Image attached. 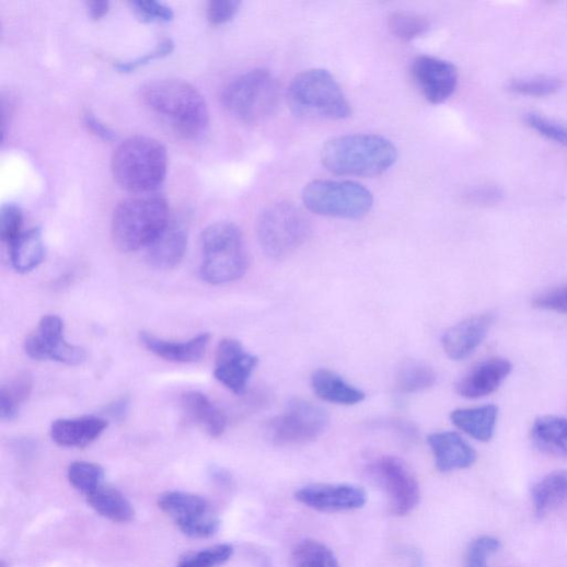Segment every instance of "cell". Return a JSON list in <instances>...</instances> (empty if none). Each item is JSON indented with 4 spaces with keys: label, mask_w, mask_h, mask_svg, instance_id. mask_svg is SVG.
Here are the masks:
<instances>
[{
    "label": "cell",
    "mask_w": 567,
    "mask_h": 567,
    "mask_svg": "<svg viewBox=\"0 0 567 567\" xmlns=\"http://www.w3.org/2000/svg\"><path fill=\"white\" fill-rule=\"evenodd\" d=\"M13 267L21 274L36 269L46 257V246L39 228L26 232L10 245Z\"/></svg>",
    "instance_id": "83f0119b"
},
{
    "label": "cell",
    "mask_w": 567,
    "mask_h": 567,
    "mask_svg": "<svg viewBox=\"0 0 567 567\" xmlns=\"http://www.w3.org/2000/svg\"><path fill=\"white\" fill-rule=\"evenodd\" d=\"M488 314L472 316L454 325L442 337L444 352L452 360H463L474 354L493 325Z\"/></svg>",
    "instance_id": "ac0fdd59"
},
{
    "label": "cell",
    "mask_w": 567,
    "mask_h": 567,
    "mask_svg": "<svg viewBox=\"0 0 567 567\" xmlns=\"http://www.w3.org/2000/svg\"><path fill=\"white\" fill-rule=\"evenodd\" d=\"M562 86L557 77L537 74L514 78L509 81L508 89L523 97L542 99L552 96Z\"/></svg>",
    "instance_id": "836d02e7"
},
{
    "label": "cell",
    "mask_w": 567,
    "mask_h": 567,
    "mask_svg": "<svg viewBox=\"0 0 567 567\" xmlns=\"http://www.w3.org/2000/svg\"><path fill=\"white\" fill-rule=\"evenodd\" d=\"M86 7L89 16L93 21L103 20L111 10V4L108 2H89Z\"/></svg>",
    "instance_id": "7dc6e473"
},
{
    "label": "cell",
    "mask_w": 567,
    "mask_h": 567,
    "mask_svg": "<svg viewBox=\"0 0 567 567\" xmlns=\"http://www.w3.org/2000/svg\"><path fill=\"white\" fill-rule=\"evenodd\" d=\"M297 500L319 512H347L361 509L367 502L363 489L352 485H311L296 494Z\"/></svg>",
    "instance_id": "2e32d148"
},
{
    "label": "cell",
    "mask_w": 567,
    "mask_h": 567,
    "mask_svg": "<svg viewBox=\"0 0 567 567\" xmlns=\"http://www.w3.org/2000/svg\"><path fill=\"white\" fill-rule=\"evenodd\" d=\"M158 506L188 537H211L220 529V520L211 513L208 501L198 495L169 491L159 497Z\"/></svg>",
    "instance_id": "7c38bea8"
},
{
    "label": "cell",
    "mask_w": 567,
    "mask_h": 567,
    "mask_svg": "<svg viewBox=\"0 0 567 567\" xmlns=\"http://www.w3.org/2000/svg\"><path fill=\"white\" fill-rule=\"evenodd\" d=\"M312 389L315 395L324 402L354 406L364 401L362 391L347 383L343 377L328 369H317L312 374Z\"/></svg>",
    "instance_id": "cb8c5ba5"
},
{
    "label": "cell",
    "mask_w": 567,
    "mask_h": 567,
    "mask_svg": "<svg viewBox=\"0 0 567 567\" xmlns=\"http://www.w3.org/2000/svg\"><path fill=\"white\" fill-rule=\"evenodd\" d=\"M436 466L440 472L470 467L477 460V452L459 433L436 432L428 437Z\"/></svg>",
    "instance_id": "d6986e66"
},
{
    "label": "cell",
    "mask_w": 567,
    "mask_h": 567,
    "mask_svg": "<svg viewBox=\"0 0 567 567\" xmlns=\"http://www.w3.org/2000/svg\"><path fill=\"white\" fill-rule=\"evenodd\" d=\"M33 390V380L28 373L19 374L13 382L0 391V418L13 420L21 406L28 400Z\"/></svg>",
    "instance_id": "4dcf8cb0"
},
{
    "label": "cell",
    "mask_w": 567,
    "mask_h": 567,
    "mask_svg": "<svg viewBox=\"0 0 567 567\" xmlns=\"http://www.w3.org/2000/svg\"><path fill=\"white\" fill-rule=\"evenodd\" d=\"M130 5L136 16L144 23H169L174 18L173 11L162 3L138 0Z\"/></svg>",
    "instance_id": "ab89813d"
},
{
    "label": "cell",
    "mask_w": 567,
    "mask_h": 567,
    "mask_svg": "<svg viewBox=\"0 0 567 567\" xmlns=\"http://www.w3.org/2000/svg\"><path fill=\"white\" fill-rule=\"evenodd\" d=\"M524 123L540 136L567 148V127L536 113L524 116Z\"/></svg>",
    "instance_id": "8d00e7d4"
},
{
    "label": "cell",
    "mask_w": 567,
    "mask_h": 567,
    "mask_svg": "<svg viewBox=\"0 0 567 567\" xmlns=\"http://www.w3.org/2000/svg\"><path fill=\"white\" fill-rule=\"evenodd\" d=\"M392 34L404 42H412L425 36L430 30V23L423 16L412 13H394L390 18Z\"/></svg>",
    "instance_id": "e575fe53"
},
{
    "label": "cell",
    "mask_w": 567,
    "mask_h": 567,
    "mask_svg": "<svg viewBox=\"0 0 567 567\" xmlns=\"http://www.w3.org/2000/svg\"><path fill=\"white\" fill-rule=\"evenodd\" d=\"M292 560L294 567H340L333 549L312 539L297 544L292 553Z\"/></svg>",
    "instance_id": "1f68e13d"
},
{
    "label": "cell",
    "mask_w": 567,
    "mask_h": 567,
    "mask_svg": "<svg viewBox=\"0 0 567 567\" xmlns=\"http://www.w3.org/2000/svg\"><path fill=\"white\" fill-rule=\"evenodd\" d=\"M210 334H201L187 342H171L158 338L149 333L140 334L141 344L153 355L178 363L200 361L208 349Z\"/></svg>",
    "instance_id": "44dd1931"
},
{
    "label": "cell",
    "mask_w": 567,
    "mask_h": 567,
    "mask_svg": "<svg viewBox=\"0 0 567 567\" xmlns=\"http://www.w3.org/2000/svg\"><path fill=\"white\" fill-rule=\"evenodd\" d=\"M187 247V231L177 221H170L165 230L148 246L149 264L162 270L172 269L183 259Z\"/></svg>",
    "instance_id": "7402d4cb"
},
{
    "label": "cell",
    "mask_w": 567,
    "mask_h": 567,
    "mask_svg": "<svg viewBox=\"0 0 567 567\" xmlns=\"http://www.w3.org/2000/svg\"><path fill=\"white\" fill-rule=\"evenodd\" d=\"M82 124L91 135L103 141L111 142L117 138L116 132L89 109L82 114Z\"/></svg>",
    "instance_id": "f6af8a7d"
},
{
    "label": "cell",
    "mask_w": 567,
    "mask_h": 567,
    "mask_svg": "<svg viewBox=\"0 0 567 567\" xmlns=\"http://www.w3.org/2000/svg\"><path fill=\"white\" fill-rule=\"evenodd\" d=\"M108 421L97 416L55 420L50 436L55 443L66 448H84L96 441L108 428Z\"/></svg>",
    "instance_id": "ffe728a7"
},
{
    "label": "cell",
    "mask_w": 567,
    "mask_h": 567,
    "mask_svg": "<svg viewBox=\"0 0 567 567\" xmlns=\"http://www.w3.org/2000/svg\"><path fill=\"white\" fill-rule=\"evenodd\" d=\"M65 325L60 317L42 319L34 334L25 342L27 355L36 360H53L68 366H80L86 359L85 350L65 339Z\"/></svg>",
    "instance_id": "4fadbf2b"
},
{
    "label": "cell",
    "mask_w": 567,
    "mask_h": 567,
    "mask_svg": "<svg viewBox=\"0 0 567 567\" xmlns=\"http://www.w3.org/2000/svg\"><path fill=\"white\" fill-rule=\"evenodd\" d=\"M280 88L276 77L266 69H254L230 81L222 90L221 103L236 120L258 124L277 109Z\"/></svg>",
    "instance_id": "52a82bcc"
},
{
    "label": "cell",
    "mask_w": 567,
    "mask_h": 567,
    "mask_svg": "<svg viewBox=\"0 0 567 567\" xmlns=\"http://www.w3.org/2000/svg\"><path fill=\"white\" fill-rule=\"evenodd\" d=\"M367 471L386 493L394 516H408L418 507L420 487L403 460L394 455L377 456L368 463Z\"/></svg>",
    "instance_id": "8fae6325"
},
{
    "label": "cell",
    "mask_w": 567,
    "mask_h": 567,
    "mask_svg": "<svg viewBox=\"0 0 567 567\" xmlns=\"http://www.w3.org/2000/svg\"><path fill=\"white\" fill-rule=\"evenodd\" d=\"M67 475L70 485L84 497L105 485V470L96 463L72 462Z\"/></svg>",
    "instance_id": "d6a6232c"
},
{
    "label": "cell",
    "mask_w": 567,
    "mask_h": 567,
    "mask_svg": "<svg viewBox=\"0 0 567 567\" xmlns=\"http://www.w3.org/2000/svg\"><path fill=\"white\" fill-rule=\"evenodd\" d=\"M112 171L124 190L136 196L153 194L166 176V149L153 138L130 137L116 148Z\"/></svg>",
    "instance_id": "3957f363"
},
{
    "label": "cell",
    "mask_w": 567,
    "mask_h": 567,
    "mask_svg": "<svg viewBox=\"0 0 567 567\" xmlns=\"http://www.w3.org/2000/svg\"><path fill=\"white\" fill-rule=\"evenodd\" d=\"M531 438L543 453L567 458V419L556 416L537 418L531 429Z\"/></svg>",
    "instance_id": "484cf974"
},
{
    "label": "cell",
    "mask_w": 567,
    "mask_h": 567,
    "mask_svg": "<svg viewBox=\"0 0 567 567\" xmlns=\"http://www.w3.org/2000/svg\"><path fill=\"white\" fill-rule=\"evenodd\" d=\"M512 370L511 362L501 357L482 361L471 368L456 383V393L467 400H479L494 394Z\"/></svg>",
    "instance_id": "e0dca14e"
},
{
    "label": "cell",
    "mask_w": 567,
    "mask_h": 567,
    "mask_svg": "<svg viewBox=\"0 0 567 567\" xmlns=\"http://www.w3.org/2000/svg\"><path fill=\"white\" fill-rule=\"evenodd\" d=\"M412 73L424 97L433 105L445 103L459 82V72L452 62L431 56L417 57Z\"/></svg>",
    "instance_id": "5bb4252c"
},
{
    "label": "cell",
    "mask_w": 567,
    "mask_h": 567,
    "mask_svg": "<svg viewBox=\"0 0 567 567\" xmlns=\"http://www.w3.org/2000/svg\"><path fill=\"white\" fill-rule=\"evenodd\" d=\"M202 262L200 274L211 286H224L243 277L248 256L243 234L231 222H218L201 236Z\"/></svg>",
    "instance_id": "8992f818"
},
{
    "label": "cell",
    "mask_w": 567,
    "mask_h": 567,
    "mask_svg": "<svg viewBox=\"0 0 567 567\" xmlns=\"http://www.w3.org/2000/svg\"><path fill=\"white\" fill-rule=\"evenodd\" d=\"M174 49V43L170 38L163 39L152 51L130 61H119L115 68L119 72L129 73L149 62L169 56Z\"/></svg>",
    "instance_id": "b9f144b4"
},
{
    "label": "cell",
    "mask_w": 567,
    "mask_h": 567,
    "mask_svg": "<svg viewBox=\"0 0 567 567\" xmlns=\"http://www.w3.org/2000/svg\"><path fill=\"white\" fill-rule=\"evenodd\" d=\"M130 401L128 397H123L109 405L107 408V415L116 420H124L129 413Z\"/></svg>",
    "instance_id": "bcb514c9"
},
{
    "label": "cell",
    "mask_w": 567,
    "mask_h": 567,
    "mask_svg": "<svg viewBox=\"0 0 567 567\" xmlns=\"http://www.w3.org/2000/svg\"><path fill=\"white\" fill-rule=\"evenodd\" d=\"M500 548V541L494 536H482L472 542L465 555V567H489L488 558Z\"/></svg>",
    "instance_id": "f35d334b"
},
{
    "label": "cell",
    "mask_w": 567,
    "mask_h": 567,
    "mask_svg": "<svg viewBox=\"0 0 567 567\" xmlns=\"http://www.w3.org/2000/svg\"><path fill=\"white\" fill-rule=\"evenodd\" d=\"M321 159L332 173L371 177L387 172L396 163L398 151L383 136L347 135L328 140Z\"/></svg>",
    "instance_id": "7a4b0ae2"
},
{
    "label": "cell",
    "mask_w": 567,
    "mask_h": 567,
    "mask_svg": "<svg viewBox=\"0 0 567 567\" xmlns=\"http://www.w3.org/2000/svg\"><path fill=\"white\" fill-rule=\"evenodd\" d=\"M146 106L178 136L195 139L209 127L210 114L202 93L180 79H160L142 89Z\"/></svg>",
    "instance_id": "6da1fadb"
},
{
    "label": "cell",
    "mask_w": 567,
    "mask_h": 567,
    "mask_svg": "<svg viewBox=\"0 0 567 567\" xmlns=\"http://www.w3.org/2000/svg\"><path fill=\"white\" fill-rule=\"evenodd\" d=\"M258 358L250 354L236 339H223L217 351L215 375L235 395H243Z\"/></svg>",
    "instance_id": "9a60e30c"
},
{
    "label": "cell",
    "mask_w": 567,
    "mask_h": 567,
    "mask_svg": "<svg viewBox=\"0 0 567 567\" xmlns=\"http://www.w3.org/2000/svg\"><path fill=\"white\" fill-rule=\"evenodd\" d=\"M240 8L239 0H212L208 4L207 16L212 25H223L233 20Z\"/></svg>",
    "instance_id": "7bdbcfd3"
},
{
    "label": "cell",
    "mask_w": 567,
    "mask_h": 567,
    "mask_svg": "<svg viewBox=\"0 0 567 567\" xmlns=\"http://www.w3.org/2000/svg\"><path fill=\"white\" fill-rule=\"evenodd\" d=\"M303 202L317 216L359 220L371 211L373 196L357 182L316 180L304 187Z\"/></svg>",
    "instance_id": "9c48e42d"
},
{
    "label": "cell",
    "mask_w": 567,
    "mask_h": 567,
    "mask_svg": "<svg viewBox=\"0 0 567 567\" xmlns=\"http://www.w3.org/2000/svg\"><path fill=\"white\" fill-rule=\"evenodd\" d=\"M210 477L217 485L222 487H229L232 483V477L229 472L219 466H212Z\"/></svg>",
    "instance_id": "c3c4849f"
},
{
    "label": "cell",
    "mask_w": 567,
    "mask_h": 567,
    "mask_svg": "<svg viewBox=\"0 0 567 567\" xmlns=\"http://www.w3.org/2000/svg\"><path fill=\"white\" fill-rule=\"evenodd\" d=\"M170 208L162 196H135L116 208L112 221L115 246L125 253L150 246L170 223Z\"/></svg>",
    "instance_id": "277c9868"
},
{
    "label": "cell",
    "mask_w": 567,
    "mask_h": 567,
    "mask_svg": "<svg viewBox=\"0 0 567 567\" xmlns=\"http://www.w3.org/2000/svg\"><path fill=\"white\" fill-rule=\"evenodd\" d=\"M183 412L188 419L213 437H221L228 427L225 414L200 392H187L181 398Z\"/></svg>",
    "instance_id": "603a6c76"
},
{
    "label": "cell",
    "mask_w": 567,
    "mask_h": 567,
    "mask_svg": "<svg viewBox=\"0 0 567 567\" xmlns=\"http://www.w3.org/2000/svg\"><path fill=\"white\" fill-rule=\"evenodd\" d=\"M23 221V211L18 205L8 204L2 207V213H0V238L9 246L22 235Z\"/></svg>",
    "instance_id": "74e56055"
},
{
    "label": "cell",
    "mask_w": 567,
    "mask_h": 567,
    "mask_svg": "<svg viewBox=\"0 0 567 567\" xmlns=\"http://www.w3.org/2000/svg\"><path fill=\"white\" fill-rule=\"evenodd\" d=\"M311 235V224L303 211L288 201L268 206L259 216L257 236L265 255L274 261L293 255Z\"/></svg>",
    "instance_id": "ba28073f"
},
{
    "label": "cell",
    "mask_w": 567,
    "mask_h": 567,
    "mask_svg": "<svg viewBox=\"0 0 567 567\" xmlns=\"http://www.w3.org/2000/svg\"><path fill=\"white\" fill-rule=\"evenodd\" d=\"M499 408L486 405L477 408L458 409L451 413L452 424L470 437L488 442L493 439L498 423Z\"/></svg>",
    "instance_id": "d4e9b609"
},
{
    "label": "cell",
    "mask_w": 567,
    "mask_h": 567,
    "mask_svg": "<svg viewBox=\"0 0 567 567\" xmlns=\"http://www.w3.org/2000/svg\"><path fill=\"white\" fill-rule=\"evenodd\" d=\"M537 516H544L567 501V470H558L541 479L532 489Z\"/></svg>",
    "instance_id": "f1b7e54d"
},
{
    "label": "cell",
    "mask_w": 567,
    "mask_h": 567,
    "mask_svg": "<svg viewBox=\"0 0 567 567\" xmlns=\"http://www.w3.org/2000/svg\"><path fill=\"white\" fill-rule=\"evenodd\" d=\"M470 204L476 206H490L499 204L504 197L502 192L496 185L485 184L471 187L464 195Z\"/></svg>",
    "instance_id": "ee69618b"
},
{
    "label": "cell",
    "mask_w": 567,
    "mask_h": 567,
    "mask_svg": "<svg viewBox=\"0 0 567 567\" xmlns=\"http://www.w3.org/2000/svg\"><path fill=\"white\" fill-rule=\"evenodd\" d=\"M327 413L308 401L294 398L284 412L267 424L270 441L278 447L308 444L319 439L327 429Z\"/></svg>",
    "instance_id": "30bf717a"
},
{
    "label": "cell",
    "mask_w": 567,
    "mask_h": 567,
    "mask_svg": "<svg viewBox=\"0 0 567 567\" xmlns=\"http://www.w3.org/2000/svg\"><path fill=\"white\" fill-rule=\"evenodd\" d=\"M533 308L567 315V284L534 298Z\"/></svg>",
    "instance_id": "60d3db41"
},
{
    "label": "cell",
    "mask_w": 567,
    "mask_h": 567,
    "mask_svg": "<svg viewBox=\"0 0 567 567\" xmlns=\"http://www.w3.org/2000/svg\"><path fill=\"white\" fill-rule=\"evenodd\" d=\"M85 499L92 510L115 523H128L135 519L136 512L132 505L116 488L103 485Z\"/></svg>",
    "instance_id": "4316f807"
},
{
    "label": "cell",
    "mask_w": 567,
    "mask_h": 567,
    "mask_svg": "<svg viewBox=\"0 0 567 567\" xmlns=\"http://www.w3.org/2000/svg\"><path fill=\"white\" fill-rule=\"evenodd\" d=\"M288 102L291 111L304 118L345 120L351 116V106L342 86L324 69L300 73L290 84Z\"/></svg>",
    "instance_id": "5b68a950"
},
{
    "label": "cell",
    "mask_w": 567,
    "mask_h": 567,
    "mask_svg": "<svg viewBox=\"0 0 567 567\" xmlns=\"http://www.w3.org/2000/svg\"><path fill=\"white\" fill-rule=\"evenodd\" d=\"M234 547L229 543L218 544L187 554L176 567H220L231 559Z\"/></svg>",
    "instance_id": "d590c367"
},
{
    "label": "cell",
    "mask_w": 567,
    "mask_h": 567,
    "mask_svg": "<svg viewBox=\"0 0 567 567\" xmlns=\"http://www.w3.org/2000/svg\"><path fill=\"white\" fill-rule=\"evenodd\" d=\"M437 382L435 369L420 361H406L398 370L396 385L403 394H417L431 389Z\"/></svg>",
    "instance_id": "f546056e"
}]
</instances>
